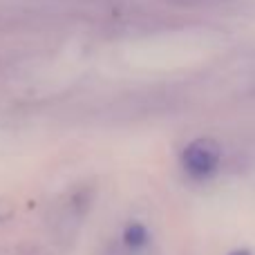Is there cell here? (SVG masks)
Listing matches in <instances>:
<instances>
[{"instance_id": "cell-2", "label": "cell", "mask_w": 255, "mask_h": 255, "mask_svg": "<svg viewBox=\"0 0 255 255\" xmlns=\"http://www.w3.org/2000/svg\"><path fill=\"white\" fill-rule=\"evenodd\" d=\"M148 240H150L148 229H145L143 224H139V222L130 224L124 231V242H126V247H130V249H141L145 242H148Z\"/></svg>"}, {"instance_id": "cell-1", "label": "cell", "mask_w": 255, "mask_h": 255, "mask_svg": "<svg viewBox=\"0 0 255 255\" xmlns=\"http://www.w3.org/2000/svg\"><path fill=\"white\" fill-rule=\"evenodd\" d=\"M222 148L213 139H195L181 150V166L195 179L213 175L220 166Z\"/></svg>"}, {"instance_id": "cell-3", "label": "cell", "mask_w": 255, "mask_h": 255, "mask_svg": "<svg viewBox=\"0 0 255 255\" xmlns=\"http://www.w3.org/2000/svg\"><path fill=\"white\" fill-rule=\"evenodd\" d=\"M231 255H251L249 251H235V253H231Z\"/></svg>"}]
</instances>
